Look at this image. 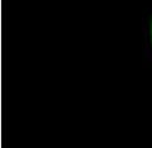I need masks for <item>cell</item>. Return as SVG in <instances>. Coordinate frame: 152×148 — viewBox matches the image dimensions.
<instances>
[{
  "mask_svg": "<svg viewBox=\"0 0 152 148\" xmlns=\"http://www.w3.org/2000/svg\"><path fill=\"white\" fill-rule=\"evenodd\" d=\"M150 37H151V43H152V19H151V26H150Z\"/></svg>",
  "mask_w": 152,
  "mask_h": 148,
  "instance_id": "cell-1",
  "label": "cell"
}]
</instances>
